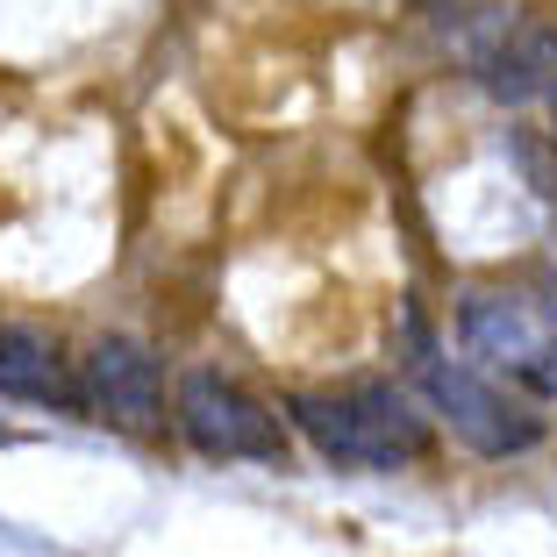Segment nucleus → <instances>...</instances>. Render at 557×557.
<instances>
[{
	"label": "nucleus",
	"mask_w": 557,
	"mask_h": 557,
	"mask_svg": "<svg viewBox=\"0 0 557 557\" xmlns=\"http://www.w3.org/2000/svg\"><path fill=\"white\" fill-rule=\"evenodd\" d=\"M86 408H94L100 422L150 436V429L164 422L158 358H150L144 344H129V336H100V344L86 350Z\"/></svg>",
	"instance_id": "obj_4"
},
{
	"label": "nucleus",
	"mask_w": 557,
	"mask_h": 557,
	"mask_svg": "<svg viewBox=\"0 0 557 557\" xmlns=\"http://www.w3.org/2000/svg\"><path fill=\"white\" fill-rule=\"evenodd\" d=\"M0 394L8 400H36V408H72L79 386H72L65 358L50 336L36 329H0Z\"/></svg>",
	"instance_id": "obj_6"
},
{
	"label": "nucleus",
	"mask_w": 557,
	"mask_h": 557,
	"mask_svg": "<svg viewBox=\"0 0 557 557\" xmlns=\"http://www.w3.org/2000/svg\"><path fill=\"white\" fill-rule=\"evenodd\" d=\"M422 379L450 436H465L479 458H515L543 443V414H529V400H508L493 379L465 372V364H422Z\"/></svg>",
	"instance_id": "obj_3"
},
{
	"label": "nucleus",
	"mask_w": 557,
	"mask_h": 557,
	"mask_svg": "<svg viewBox=\"0 0 557 557\" xmlns=\"http://www.w3.org/2000/svg\"><path fill=\"white\" fill-rule=\"evenodd\" d=\"M515 379H522L536 400H557V344H536L522 364H515Z\"/></svg>",
	"instance_id": "obj_8"
},
{
	"label": "nucleus",
	"mask_w": 557,
	"mask_h": 557,
	"mask_svg": "<svg viewBox=\"0 0 557 557\" xmlns=\"http://www.w3.org/2000/svg\"><path fill=\"white\" fill-rule=\"evenodd\" d=\"M458 336H465V350H479V358H493V364H522L529 350L543 344L536 314L508 294H472L465 314H458Z\"/></svg>",
	"instance_id": "obj_7"
},
{
	"label": "nucleus",
	"mask_w": 557,
	"mask_h": 557,
	"mask_svg": "<svg viewBox=\"0 0 557 557\" xmlns=\"http://www.w3.org/2000/svg\"><path fill=\"white\" fill-rule=\"evenodd\" d=\"M180 429H186V443H194L200 458H222V465H236V458L264 465V458L286 450L278 414L222 372H186L180 379Z\"/></svg>",
	"instance_id": "obj_2"
},
{
	"label": "nucleus",
	"mask_w": 557,
	"mask_h": 557,
	"mask_svg": "<svg viewBox=\"0 0 557 557\" xmlns=\"http://www.w3.org/2000/svg\"><path fill=\"white\" fill-rule=\"evenodd\" d=\"M550 108H557V100H550Z\"/></svg>",
	"instance_id": "obj_10"
},
{
	"label": "nucleus",
	"mask_w": 557,
	"mask_h": 557,
	"mask_svg": "<svg viewBox=\"0 0 557 557\" xmlns=\"http://www.w3.org/2000/svg\"><path fill=\"white\" fill-rule=\"evenodd\" d=\"M522 164H529V180L543 186V200H557V129L550 136H522Z\"/></svg>",
	"instance_id": "obj_9"
},
{
	"label": "nucleus",
	"mask_w": 557,
	"mask_h": 557,
	"mask_svg": "<svg viewBox=\"0 0 557 557\" xmlns=\"http://www.w3.org/2000/svg\"><path fill=\"white\" fill-rule=\"evenodd\" d=\"M294 422L329 465H350V472H394V465H414L429 450V414L400 386H379V379L336 386V394H300Z\"/></svg>",
	"instance_id": "obj_1"
},
{
	"label": "nucleus",
	"mask_w": 557,
	"mask_h": 557,
	"mask_svg": "<svg viewBox=\"0 0 557 557\" xmlns=\"http://www.w3.org/2000/svg\"><path fill=\"white\" fill-rule=\"evenodd\" d=\"M479 79L500 100H557V15H515L479 44Z\"/></svg>",
	"instance_id": "obj_5"
}]
</instances>
